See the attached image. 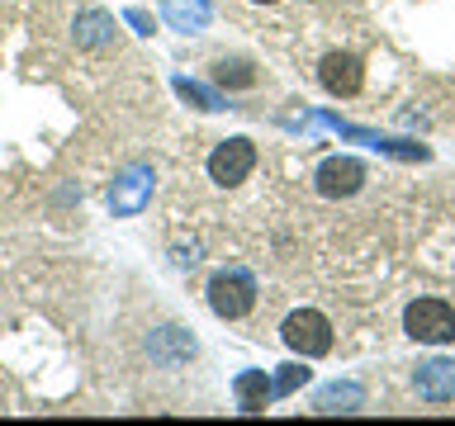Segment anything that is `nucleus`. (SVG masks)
I'll list each match as a JSON object with an SVG mask.
<instances>
[{
    "mask_svg": "<svg viewBox=\"0 0 455 426\" xmlns=\"http://www.w3.org/2000/svg\"><path fill=\"white\" fill-rule=\"evenodd\" d=\"M318 81L327 95H355L365 85V67L355 52H327L323 67H318Z\"/></svg>",
    "mask_w": 455,
    "mask_h": 426,
    "instance_id": "nucleus-6",
    "label": "nucleus"
},
{
    "mask_svg": "<svg viewBox=\"0 0 455 426\" xmlns=\"http://www.w3.org/2000/svg\"><path fill=\"white\" fill-rule=\"evenodd\" d=\"M256 5H275V0H256Z\"/></svg>",
    "mask_w": 455,
    "mask_h": 426,
    "instance_id": "nucleus-16",
    "label": "nucleus"
},
{
    "mask_svg": "<svg viewBox=\"0 0 455 426\" xmlns=\"http://www.w3.org/2000/svg\"><path fill=\"white\" fill-rule=\"evenodd\" d=\"M280 336H284V346H290L294 355H304V360H318V355L332 351V322H327L323 312H313V308L290 312L284 327H280Z\"/></svg>",
    "mask_w": 455,
    "mask_h": 426,
    "instance_id": "nucleus-2",
    "label": "nucleus"
},
{
    "mask_svg": "<svg viewBox=\"0 0 455 426\" xmlns=\"http://www.w3.org/2000/svg\"><path fill=\"white\" fill-rule=\"evenodd\" d=\"M148 194H152V170L148 166H128L124 176L114 180L109 204H114V213H138L142 204H148Z\"/></svg>",
    "mask_w": 455,
    "mask_h": 426,
    "instance_id": "nucleus-8",
    "label": "nucleus"
},
{
    "mask_svg": "<svg viewBox=\"0 0 455 426\" xmlns=\"http://www.w3.org/2000/svg\"><path fill=\"white\" fill-rule=\"evenodd\" d=\"M176 91L190 99V105H199V109H223L219 105V95H209V91H199V85H190V81H176Z\"/></svg>",
    "mask_w": 455,
    "mask_h": 426,
    "instance_id": "nucleus-14",
    "label": "nucleus"
},
{
    "mask_svg": "<svg viewBox=\"0 0 455 426\" xmlns=\"http://www.w3.org/2000/svg\"><path fill=\"white\" fill-rule=\"evenodd\" d=\"M304 379H308V369H299V365H284V375L275 379V393H294Z\"/></svg>",
    "mask_w": 455,
    "mask_h": 426,
    "instance_id": "nucleus-15",
    "label": "nucleus"
},
{
    "mask_svg": "<svg viewBox=\"0 0 455 426\" xmlns=\"http://www.w3.org/2000/svg\"><path fill=\"white\" fill-rule=\"evenodd\" d=\"M403 327L422 346H446V341H455V308L446 298H418V304H408Z\"/></svg>",
    "mask_w": 455,
    "mask_h": 426,
    "instance_id": "nucleus-1",
    "label": "nucleus"
},
{
    "mask_svg": "<svg viewBox=\"0 0 455 426\" xmlns=\"http://www.w3.org/2000/svg\"><path fill=\"white\" fill-rule=\"evenodd\" d=\"M209 308L219 312V318H247L256 308V280L247 270H223V275L209 280Z\"/></svg>",
    "mask_w": 455,
    "mask_h": 426,
    "instance_id": "nucleus-3",
    "label": "nucleus"
},
{
    "mask_svg": "<svg viewBox=\"0 0 455 426\" xmlns=\"http://www.w3.org/2000/svg\"><path fill=\"white\" fill-rule=\"evenodd\" d=\"M270 393H275V383H270L261 369L237 375V403H242V412H261V407L270 403Z\"/></svg>",
    "mask_w": 455,
    "mask_h": 426,
    "instance_id": "nucleus-11",
    "label": "nucleus"
},
{
    "mask_svg": "<svg viewBox=\"0 0 455 426\" xmlns=\"http://www.w3.org/2000/svg\"><path fill=\"white\" fill-rule=\"evenodd\" d=\"M213 81L228 85V91H247V85H256V71H251V62H242V57H223V62L213 67Z\"/></svg>",
    "mask_w": 455,
    "mask_h": 426,
    "instance_id": "nucleus-12",
    "label": "nucleus"
},
{
    "mask_svg": "<svg viewBox=\"0 0 455 426\" xmlns=\"http://www.w3.org/2000/svg\"><path fill=\"white\" fill-rule=\"evenodd\" d=\"M109 38V20H105V14H81V24H76V43H81V48H95V43H105Z\"/></svg>",
    "mask_w": 455,
    "mask_h": 426,
    "instance_id": "nucleus-13",
    "label": "nucleus"
},
{
    "mask_svg": "<svg viewBox=\"0 0 455 426\" xmlns=\"http://www.w3.org/2000/svg\"><path fill=\"white\" fill-rule=\"evenodd\" d=\"M412 389H418V398H427V403H451V398H455V360H427V365H418Z\"/></svg>",
    "mask_w": 455,
    "mask_h": 426,
    "instance_id": "nucleus-7",
    "label": "nucleus"
},
{
    "mask_svg": "<svg viewBox=\"0 0 455 426\" xmlns=\"http://www.w3.org/2000/svg\"><path fill=\"white\" fill-rule=\"evenodd\" d=\"M313 180H318V194L323 199H351L365 185V166L355 162V156H327Z\"/></svg>",
    "mask_w": 455,
    "mask_h": 426,
    "instance_id": "nucleus-5",
    "label": "nucleus"
},
{
    "mask_svg": "<svg viewBox=\"0 0 455 426\" xmlns=\"http://www.w3.org/2000/svg\"><path fill=\"white\" fill-rule=\"evenodd\" d=\"M251 166H256V147H251V142L247 138H228L209 156V180L223 185V190H233V185H242L251 176Z\"/></svg>",
    "mask_w": 455,
    "mask_h": 426,
    "instance_id": "nucleus-4",
    "label": "nucleus"
},
{
    "mask_svg": "<svg viewBox=\"0 0 455 426\" xmlns=\"http://www.w3.org/2000/svg\"><path fill=\"white\" fill-rule=\"evenodd\" d=\"M361 403H365V389H361V383H327V389L318 393V403H313V407H318V412H361Z\"/></svg>",
    "mask_w": 455,
    "mask_h": 426,
    "instance_id": "nucleus-10",
    "label": "nucleus"
},
{
    "mask_svg": "<svg viewBox=\"0 0 455 426\" xmlns=\"http://www.w3.org/2000/svg\"><path fill=\"white\" fill-rule=\"evenodd\" d=\"M213 0H166V20L180 28V34H199L209 24Z\"/></svg>",
    "mask_w": 455,
    "mask_h": 426,
    "instance_id": "nucleus-9",
    "label": "nucleus"
}]
</instances>
